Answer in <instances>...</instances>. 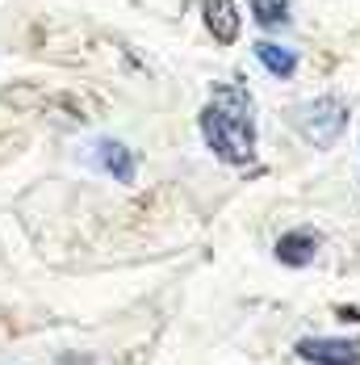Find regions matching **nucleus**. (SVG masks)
<instances>
[{"instance_id": "f257e3e1", "label": "nucleus", "mask_w": 360, "mask_h": 365, "mask_svg": "<svg viewBox=\"0 0 360 365\" xmlns=\"http://www.w3.org/2000/svg\"><path fill=\"white\" fill-rule=\"evenodd\" d=\"M197 126H201V139L210 143L222 164H252L255 160V122H252V101L248 93L235 84H214V97L201 106L197 113Z\"/></svg>"}, {"instance_id": "6e6552de", "label": "nucleus", "mask_w": 360, "mask_h": 365, "mask_svg": "<svg viewBox=\"0 0 360 365\" xmlns=\"http://www.w3.org/2000/svg\"><path fill=\"white\" fill-rule=\"evenodd\" d=\"M252 17L264 30H281L289 26V0H252Z\"/></svg>"}, {"instance_id": "0eeeda50", "label": "nucleus", "mask_w": 360, "mask_h": 365, "mask_svg": "<svg viewBox=\"0 0 360 365\" xmlns=\"http://www.w3.org/2000/svg\"><path fill=\"white\" fill-rule=\"evenodd\" d=\"M255 59H260V68H268L272 76H293V68H297V55L293 51H285V46H277V42H255L252 51Z\"/></svg>"}, {"instance_id": "423d86ee", "label": "nucleus", "mask_w": 360, "mask_h": 365, "mask_svg": "<svg viewBox=\"0 0 360 365\" xmlns=\"http://www.w3.org/2000/svg\"><path fill=\"white\" fill-rule=\"evenodd\" d=\"M97 160L109 168L113 181H122V185L134 181V155H130V147L126 143H117V139H101V143H97Z\"/></svg>"}, {"instance_id": "7ed1b4c3", "label": "nucleus", "mask_w": 360, "mask_h": 365, "mask_svg": "<svg viewBox=\"0 0 360 365\" xmlns=\"http://www.w3.org/2000/svg\"><path fill=\"white\" fill-rule=\"evenodd\" d=\"M293 353L310 365H360V336L352 340H327V336H306L293 344Z\"/></svg>"}, {"instance_id": "f03ea898", "label": "nucleus", "mask_w": 360, "mask_h": 365, "mask_svg": "<svg viewBox=\"0 0 360 365\" xmlns=\"http://www.w3.org/2000/svg\"><path fill=\"white\" fill-rule=\"evenodd\" d=\"M293 126H297L302 139H310L314 147H331L344 135V126H348V106L339 97H314V101L297 106Z\"/></svg>"}, {"instance_id": "39448f33", "label": "nucleus", "mask_w": 360, "mask_h": 365, "mask_svg": "<svg viewBox=\"0 0 360 365\" xmlns=\"http://www.w3.org/2000/svg\"><path fill=\"white\" fill-rule=\"evenodd\" d=\"M319 252V235L314 231H289L277 240V260L289 264V269H302V264H310V256Z\"/></svg>"}, {"instance_id": "20e7f679", "label": "nucleus", "mask_w": 360, "mask_h": 365, "mask_svg": "<svg viewBox=\"0 0 360 365\" xmlns=\"http://www.w3.org/2000/svg\"><path fill=\"white\" fill-rule=\"evenodd\" d=\"M201 17L210 26V34L218 42H235L239 38V9L235 0H201Z\"/></svg>"}]
</instances>
